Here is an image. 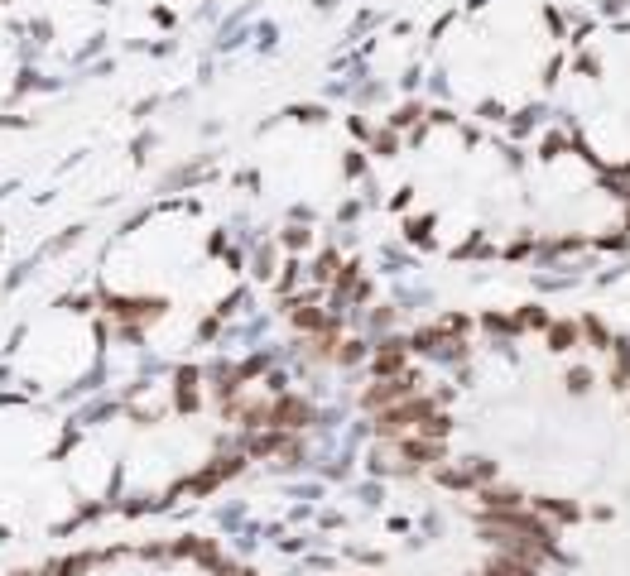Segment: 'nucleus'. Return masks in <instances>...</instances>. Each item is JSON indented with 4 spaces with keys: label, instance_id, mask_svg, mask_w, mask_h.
I'll list each match as a JSON object with an SVG mask.
<instances>
[{
    "label": "nucleus",
    "instance_id": "f257e3e1",
    "mask_svg": "<svg viewBox=\"0 0 630 576\" xmlns=\"http://www.w3.org/2000/svg\"><path fill=\"white\" fill-rule=\"evenodd\" d=\"M10 5H15V0H10ZM29 5H43V0H29Z\"/></svg>",
    "mask_w": 630,
    "mask_h": 576
}]
</instances>
